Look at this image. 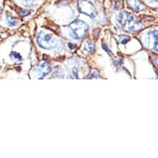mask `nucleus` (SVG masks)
<instances>
[{
  "mask_svg": "<svg viewBox=\"0 0 158 158\" xmlns=\"http://www.w3.org/2000/svg\"><path fill=\"white\" fill-rule=\"evenodd\" d=\"M7 21H8V25L11 27L15 26L16 23H17V22H16L15 19H14L13 17H11V16H9V15L7 16Z\"/></svg>",
  "mask_w": 158,
  "mask_h": 158,
  "instance_id": "obj_8",
  "label": "nucleus"
},
{
  "mask_svg": "<svg viewBox=\"0 0 158 158\" xmlns=\"http://www.w3.org/2000/svg\"><path fill=\"white\" fill-rule=\"evenodd\" d=\"M50 71H51V67H50L49 64L47 62L40 63L38 66L34 70V72H36L35 75H38V76L36 77L38 79L44 78Z\"/></svg>",
  "mask_w": 158,
  "mask_h": 158,
  "instance_id": "obj_5",
  "label": "nucleus"
},
{
  "mask_svg": "<svg viewBox=\"0 0 158 158\" xmlns=\"http://www.w3.org/2000/svg\"><path fill=\"white\" fill-rule=\"evenodd\" d=\"M118 20L122 28L126 31H136L140 29L142 27V24L137 23L135 21L134 18L127 12H121L118 14Z\"/></svg>",
  "mask_w": 158,
  "mask_h": 158,
  "instance_id": "obj_1",
  "label": "nucleus"
},
{
  "mask_svg": "<svg viewBox=\"0 0 158 158\" xmlns=\"http://www.w3.org/2000/svg\"><path fill=\"white\" fill-rule=\"evenodd\" d=\"M119 38H120V42H122V43H123V44L128 42V40H129V38H128L127 36H121Z\"/></svg>",
  "mask_w": 158,
  "mask_h": 158,
  "instance_id": "obj_10",
  "label": "nucleus"
},
{
  "mask_svg": "<svg viewBox=\"0 0 158 158\" xmlns=\"http://www.w3.org/2000/svg\"><path fill=\"white\" fill-rule=\"evenodd\" d=\"M78 7L81 13L89 16L91 18H94L96 16V10L94 6L90 1L87 0H80L78 2Z\"/></svg>",
  "mask_w": 158,
  "mask_h": 158,
  "instance_id": "obj_3",
  "label": "nucleus"
},
{
  "mask_svg": "<svg viewBox=\"0 0 158 158\" xmlns=\"http://www.w3.org/2000/svg\"><path fill=\"white\" fill-rule=\"evenodd\" d=\"M70 27L73 37L76 39L83 38L88 31V25L81 20H76L72 23Z\"/></svg>",
  "mask_w": 158,
  "mask_h": 158,
  "instance_id": "obj_2",
  "label": "nucleus"
},
{
  "mask_svg": "<svg viewBox=\"0 0 158 158\" xmlns=\"http://www.w3.org/2000/svg\"><path fill=\"white\" fill-rule=\"evenodd\" d=\"M94 49V45L90 42H87L85 43V52H93Z\"/></svg>",
  "mask_w": 158,
  "mask_h": 158,
  "instance_id": "obj_7",
  "label": "nucleus"
},
{
  "mask_svg": "<svg viewBox=\"0 0 158 158\" xmlns=\"http://www.w3.org/2000/svg\"><path fill=\"white\" fill-rule=\"evenodd\" d=\"M29 13L28 11H23V16L27 15V13Z\"/></svg>",
  "mask_w": 158,
  "mask_h": 158,
  "instance_id": "obj_12",
  "label": "nucleus"
},
{
  "mask_svg": "<svg viewBox=\"0 0 158 158\" xmlns=\"http://www.w3.org/2000/svg\"><path fill=\"white\" fill-rule=\"evenodd\" d=\"M22 3H23L24 5L31 6L33 3V2H32V0H22Z\"/></svg>",
  "mask_w": 158,
  "mask_h": 158,
  "instance_id": "obj_11",
  "label": "nucleus"
},
{
  "mask_svg": "<svg viewBox=\"0 0 158 158\" xmlns=\"http://www.w3.org/2000/svg\"><path fill=\"white\" fill-rule=\"evenodd\" d=\"M37 43L40 47L45 49H50L55 46L54 40L50 34L40 33L37 36Z\"/></svg>",
  "mask_w": 158,
  "mask_h": 158,
  "instance_id": "obj_4",
  "label": "nucleus"
},
{
  "mask_svg": "<svg viewBox=\"0 0 158 158\" xmlns=\"http://www.w3.org/2000/svg\"><path fill=\"white\" fill-rule=\"evenodd\" d=\"M127 3L130 8L134 9L137 12H139V11L144 9V6L140 3L139 0H127Z\"/></svg>",
  "mask_w": 158,
  "mask_h": 158,
  "instance_id": "obj_6",
  "label": "nucleus"
},
{
  "mask_svg": "<svg viewBox=\"0 0 158 158\" xmlns=\"http://www.w3.org/2000/svg\"><path fill=\"white\" fill-rule=\"evenodd\" d=\"M11 57L14 59V60H22V56L21 55L18 54L17 52H12V54H11Z\"/></svg>",
  "mask_w": 158,
  "mask_h": 158,
  "instance_id": "obj_9",
  "label": "nucleus"
}]
</instances>
